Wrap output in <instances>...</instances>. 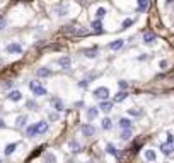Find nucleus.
Segmentation results:
<instances>
[{
	"label": "nucleus",
	"instance_id": "obj_1",
	"mask_svg": "<svg viewBox=\"0 0 174 163\" xmlns=\"http://www.w3.org/2000/svg\"><path fill=\"white\" fill-rule=\"evenodd\" d=\"M29 88H31V92L36 95V97H43V95H46L48 92H46V88H44L39 82H36V80H33V82H29Z\"/></svg>",
	"mask_w": 174,
	"mask_h": 163
},
{
	"label": "nucleus",
	"instance_id": "obj_2",
	"mask_svg": "<svg viewBox=\"0 0 174 163\" xmlns=\"http://www.w3.org/2000/svg\"><path fill=\"white\" fill-rule=\"evenodd\" d=\"M61 32L65 34H74V36H87V31L85 29H78V27H72V26H67L61 29Z\"/></svg>",
	"mask_w": 174,
	"mask_h": 163
},
{
	"label": "nucleus",
	"instance_id": "obj_3",
	"mask_svg": "<svg viewBox=\"0 0 174 163\" xmlns=\"http://www.w3.org/2000/svg\"><path fill=\"white\" fill-rule=\"evenodd\" d=\"M94 97L99 100H108L109 99V88L108 87H99L94 90Z\"/></svg>",
	"mask_w": 174,
	"mask_h": 163
},
{
	"label": "nucleus",
	"instance_id": "obj_4",
	"mask_svg": "<svg viewBox=\"0 0 174 163\" xmlns=\"http://www.w3.org/2000/svg\"><path fill=\"white\" fill-rule=\"evenodd\" d=\"M82 134L85 138H92L94 134H96V128H94L92 124H84L82 126Z\"/></svg>",
	"mask_w": 174,
	"mask_h": 163
},
{
	"label": "nucleus",
	"instance_id": "obj_5",
	"mask_svg": "<svg viewBox=\"0 0 174 163\" xmlns=\"http://www.w3.org/2000/svg\"><path fill=\"white\" fill-rule=\"evenodd\" d=\"M5 49H7V53H10V55H19V53H22V46L17 43H10Z\"/></svg>",
	"mask_w": 174,
	"mask_h": 163
},
{
	"label": "nucleus",
	"instance_id": "obj_6",
	"mask_svg": "<svg viewBox=\"0 0 174 163\" xmlns=\"http://www.w3.org/2000/svg\"><path fill=\"white\" fill-rule=\"evenodd\" d=\"M58 65H60L63 70H68L72 66V60H70V56H60L58 58Z\"/></svg>",
	"mask_w": 174,
	"mask_h": 163
},
{
	"label": "nucleus",
	"instance_id": "obj_7",
	"mask_svg": "<svg viewBox=\"0 0 174 163\" xmlns=\"http://www.w3.org/2000/svg\"><path fill=\"white\" fill-rule=\"evenodd\" d=\"M99 111H103V112H111L113 111V102H109V100H101V104H99Z\"/></svg>",
	"mask_w": 174,
	"mask_h": 163
},
{
	"label": "nucleus",
	"instance_id": "obj_8",
	"mask_svg": "<svg viewBox=\"0 0 174 163\" xmlns=\"http://www.w3.org/2000/svg\"><path fill=\"white\" fill-rule=\"evenodd\" d=\"M48 131V122L46 121H39V122H36V133L38 134H44Z\"/></svg>",
	"mask_w": 174,
	"mask_h": 163
},
{
	"label": "nucleus",
	"instance_id": "obj_9",
	"mask_svg": "<svg viewBox=\"0 0 174 163\" xmlns=\"http://www.w3.org/2000/svg\"><path fill=\"white\" fill-rule=\"evenodd\" d=\"M7 97H9V100H12V102H19V100H22V94L19 90H10Z\"/></svg>",
	"mask_w": 174,
	"mask_h": 163
},
{
	"label": "nucleus",
	"instance_id": "obj_10",
	"mask_svg": "<svg viewBox=\"0 0 174 163\" xmlns=\"http://www.w3.org/2000/svg\"><path fill=\"white\" fill-rule=\"evenodd\" d=\"M144 43H145V44L155 43V34H154L152 31H147V32H144Z\"/></svg>",
	"mask_w": 174,
	"mask_h": 163
},
{
	"label": "nucleus",
	"instance_id": "obj_11",
	"mask_svg": "<svg viewBox=\"0 0 174 163\" xmlns=\"http://www.w3.org/2000/svg\"><path fill=\"white\" fill-rule=\"evenodd\" d=\"M36 75H38L39 78H44V77H50L51 75V70L46 68V66H41V68L36 70Z\"/></svg>",
	"mask_w": 174,
	"mask_h": 163
},
{
	"label": "nucleus",
	"instance_id": "obj_12",
	"mask_svg": "<svg viewBox=\"0 0 174 163\" xmlns=\"http://www.w3.org/2000/svg\"><path fill=\"white\" fill-rule=\"evenodd\" d=\"M123 44H125L123 39H116V41H113V43H109V49L118 51V49H121V48H123Z\"/></svg>",
	"mask_w": 174,
	"mask_h": 163
},
{
	"label": "nucleus",
	"instance_id": "obj_13",
	"mask_svg": "<svg viewBox=\"0 0 174 163\" xmlns=\"http://www.w3.org/2000/svg\"><path fill=\"white\" fill-rule=\"evenodd\" d=\"M161 151L164 155H171L174 151V145L172 143H164V145H161Z\"/></svg>",
	"mask_w": 174,
	"mask_h": 163
},
{
	"label": "nucleus",
	"instance_id": "obj_14",
	"mask_svg": "<svg viewBox=\"0 0 174 163\" xmlns=\"http://www.w3.org/2000/svg\"><path fill=\"white\" fill-rule=\"evenodd\" d=\"M118 124H120L121 129H131V119H128V117H121Z\"/></svg>",
	"mask_w": 174,
	"mask_h": 163
},
{
	"label": "nucleus",
	"instance_id": "obj_15",
	"mask_svg": "<svg viewBox=\"0 0 174 163\" xmlns=\"http://www.w3.org/2000/svg\"><path fill=\"white\" fill-rule=\"evenodd\" d=\"M51 104H53V107H55V111H57V112H61V111H63V102H61L60 99L53 97V99H51Z\"/></svg>",
	"mask_w": 174,
	"mask_h": 163
},
{
	"label": "nucleus",
	"instance_id": "obj_16",
	"mask_svg": "<svg viewBox=\"0 0 174 163\" xmlns=\"http://www.w3.org/2000/svg\"><path fill=\"white\" fill-rule=\"evenodd\" d=\"M106 153L113 155V156H118V155H120V153H118V148L113 145V143H108V145H106Z\"/></svg>",
	"mask_w": 174,
	"mask_h": 163
},
{
	"label": "nucleus",
	"instance_id": "obj_17",
	"mask_svg": "<svg viewBox=\"0 0 174 163\" xmlns=\"http://www.w3.org/2000/svg\"><path fill=\"white\" fill-rule=\"evenodd\" d=\"M97 114H99V109H96V107L87 109V119L89 121H94L97 117Z\"/></svg>",
	"mask_w": 174,
	"mask_h": 163
},
{
	"label": "nucleus",
	"instance_id": "obj_18",
	"mask_svg": "<svg viewBox=\"0 0 174 163\" xmlns=\"http://www.w3.org/2000/svg\"><path fill=\"white\" fill-rule=\"evenodd\" d=\"M148 9V0H138L137 2V10L138 12H145Z\"/></svg>",
	"mask_w": 174,
	"mask_h": 163
},
{
	"label": "nucleus",
	"instance_id": "obj_19",
	"mask_svg": "<svg viewBox=\"0 0 174 163\" xmlns=\"http://www.w3.org/2000/svg\"><path fill=\"white\" fill-rule=\"evenodd\" d=\"M157 158V153L154 150H145V160L147 161H155Z\"/></svg>",
	"mask_w": 174,
	"mask_h": 163
},
{
	"label": "nucleus",
	"instance_id": "obj_20",
	"mask_svg": "<svg viewBox=\"0 0 174 163\" xmlns=\"http://www.w3.org/2000/svg\"><path fill=\"white\" fill-rule=\"evenodd\" d=\"M91 27L94 29V32H97V34H103V22H101V21H94Z\"/></svg>",
	"mask_w": 174,
	"mask_h": 163
},
{
	"label": "nucleus",
	"instance_id": "obj_21",
	"mask_svg": "<svg viewBox=\"0 0 174 163\" xmlns=\"http://www.w3.org/2000/svg\"><path fill=\"white\" fill-rule=\"evenodd\" d=\"M126 97H128V92H125V90H121V92H118L116 95H114V102H123V100L126 99Z\"/></svg>",
	"mask_w": 174,
	"mask_h": 163
},
{
	"label": "nucleus",
	"instance_id": "obj_22",
	"mask_svg": "<svg viewBox=\"0 0 174 163\" xmlns=\"http://www.w3.org/2000/svg\"><path fill=\"white\" fill-rule=\"evenodd\" d=\"M26 122H27V116H19L17 121H16V126H17V128H24Z\"/></svg>",
	"mask_w": 174,
	"mask_h": 163
},
{
	"label": "nucleus",
	"instance_id": "obj_23",
	"mask_svg": "<svg viewBox=\"0 0 174 163\" xmlns=\"http://www.w3.org/2000/svg\"><path fill=\"white\" fill-rule=\"evenodd\" d=\"M55 12H57L58 15H65V14L68 12V9H67V5H57V7H55Z\"/></svg>",
	"mask_w": 174,
	"mask_h": 163
},
{
	"label": "nucleus",
	"instance_id": "obj_24",
	"mask_svg": "<svg viewBox=\"0 0 174 163\" xmlns=\"http://www.w3.org/2000/svg\"><path fill=\"white\" fill-rule=\"evenodd\" d=\"M16 148H17V143H10V145L5 146V155H12L14 151H16Z\"/></svg>",
	"mask_w": 174,
	"mask_h": 163
},
{
	"label": "nucleus",
	"instance_id": "obj_25",
	"mask_svg": "<svg viewBox=\"0 0 174 163\" xmlns=\"http://www.w3.org/2000/svg\"><path fill=\"white\" fill-rule=\"evenodd\" d=\"M70 150H72V153H78V151H80V145H78L75 139H72V141H70Z\"/></svg>",
	"mask_w": 174,
	"mask_h": 163
},
{
	"label": "nucleus",
	"instance_id": "obj_26",
	"mask_svg": "<svg viewBox=\"0 0 174 163\" xmlns=\"http://www.w3.org/2000/svg\"><path fill=\"white\" fill-rule=\"evenodd\" d=\"M111 128H113V121L109 119V117H104V119H103V129L108 131V129H111Z\"/></svg>",
	"mask_w": 174,
	"mask_h": 163
},
{
	"label": "nucleus",
	"instance_id": "obj_27",
	"mask_svg": "<svg viewBox=\"0 0 174 163\" xmlns=\"http://www.w3.org/2000/svg\"><path fill=\"white\" fill-rule=\"evenodd\" d=\"M44 163H57V156L53 153H46L44 155Z\"/></svg>",
	"mask_w": 174,
	"mask_h": 163
},
{
	"label": "nucleus",
	"instance_id": "obj_28",
	"mask_svg": "<svg viewBox=\"0 0 174 163\" xmlns=\"http://www.w3.org/2000/svg\"><path fill=\"white\" fill-rule=\"evenodd\" d=\"M26 134H27V136H29V138H34L36 134H38V133H36V124L29 126V128L26 129Z\"/></svg>",
	"mask_w": 174,
	"mask_h": 163
},
{
	"label": "nucleus",
	"instance_id": "obj_29",
	"mask_svg": "<svg viewBox=\"0 0 174 163\" xmlns=\"http://www.w3.org/2000/svg\"><path fill=\"white\" fill-rule=\"evenodd\" d=\"M84 55H85L87 58H96V56H97V49H96V48H94V49H85Z\"/></svg>",
	"mask_w": 174,
	"mask_h": 163
},
{
	"label": "nucleus",
	"instance_id": "obj_30",
	"mask_svg": "<svg viewBox=\"0 0 174 163\" xmlns=\"http://www.w3.org/2000/svg\"><path fill=\"white\" fill-rule=\"evenodd\" d=\"M106 15V9L104 7H99V9L96 10V17H97V21H101V19Z\"/></svg>",
	"mask_w": 174,
	"mask_h": 163
},
{
	"label": "nucleus",
	"instance_id": "obj_31",
	"mask_svg": "<svg viewBox=\"0 0 174 163\" xmlns=\"http://www.w3.org/2000/svg\"><path fill=\"white\" fill-rule=\"evenodd\" d=\"M128 114H130V116H144V111H142V109H128Z\"/></svg>",
	"mask_w": 174,
	"mask_h": 163
},
{
	"label": "nucleus",
	"instance_id": "obj_32",
	"mask_svg": "<svg viewBox=\"0 0 174 163\" xmlns=\"http://www.w3.org/2000/svg\"><path fill=\"white\" fill-rule=\"evenodd\" d=\"M26 107L31 109V111H36V109H38V104H36L34 100H27V102H26Z\"/></svg>",
	"mask_w": 174,
	"mask_h": 163
},
{
	"label": "nucleus",
	"instance_id": "obj_33",
	"mask_svg": "<svg viewBox=\"0 0 174 163\" xmlns=\"http://www.w3.org/2000/svg\"><path fill=\"white\" fill-rule=\"evenodd\" d=\"M130 138H131V129H123L121 139H130Z\"/></svg>",
	"mask_w": 174,
	"mask_h": 163
},
{
	"label": "nucleus",
	"instance_id": "obj_34",
	"mask_svg": "<svg viewBox=\"0 0 174 163\" xmlns=\"http://www.w3.org/2000/svg\"><path fill=\"white\" fill-rule=\"evenodd\" d=\"M131 24H133V21H131V19H125V21H123V24H121V29H126V27H130Z\"/></svg>",
	"mask_w": 174,
	"mask_h": 163
},
{
	"label": "nucleus",
	"instance_id": "obj_35",
	"mask_svg": "<svg viewBox=\"0 0 174 163\" xmlns=\"http://www.w3.org/2000/svg\"><path fill=\"white\" fill-rule=\"evenodd\" d=\"M12 85H14V82L7 80V82H4V83H2V88H5V90H9V88H12Z\"/></svg>",
	"mask_w": 174,
	"mask_h": 163
},
{
	"label": "nucleus",
	"instance_id": "obj_36",
	"mask_svg": "<svg viewBox=\"0 0 174 163\" xmlns=\"http://www.w3.org/2000/svg\"><path fill=\"white\" fill-rule=\"evenodd\" d=\"M118 85H120V88H121V90H125V88H128V82L120 80V82H118Z\"/></svg>",
	"mask_w": 174,
	"mask_h": 163
},
{
	"label": "nucleus",
	"instance_id": "obj_37",
	"mask_svg": "<svg viewBox=\"0 0 174 163\" xmlns=\"http://www.w3.org/2000/svg\"><path fill=\"white\" fill-rule=\"evenodd\" d=\"M5 26H7V19H5V17H0V31L5 29Z\"/></svg>",
	"mask_w": 174,
	"mask_h": 163
},
{
	"label": "nucleus",
	"instance_id": "obj_38",
	"mask_svg": "<svg viewBox=\"0 0 174 163\" xmlns=\"http://www.w3.org/2000/svg\"><path fill=\"white\" fill-rule=\"evenodd\" d=\"M87 85H89V82H87V80L78 82V87H80V88H87Z\"/></svg>",
	"mask_w": 174,
	"mask_h": 163
},
{
	"label": "nucleus",
	"instance_id": "obj_39",
	"mask_svg": "<svg viewBox=\"0 0 174 163\" xmlns=\"http://www.w3.org/2000/svg\"><path fill=\"white\" fill-rule=\"evenodd\" d=\"M172 141H174V136L169 133V134H167V143H172Z\"/></svg>",
	"mask_w": 174,
	"mask_h": 163
},
{
	"label": "nucleus",
	"instance_id": "obj_40",
	"mask_svg": "<svg viewBox=\"0 0 174 163\" xmlns=\"http://www.w3.org/2000/svg\"><path fill=\"white\" fill-rule=\"evenodd\" d=\"M161 68H167V61H165V60L161 61Z\"/></svg>",
	"mask_w": 174,
	"mask_h": 163
},
{
	"label": "nucleus",
	"instance_id": "obj_41",
	"mask_svg": "<svg viewBox=\"0 0 174 163\" xmlns=\"http://www.w3.org/2000/svg\"><path fill=\"white\" fill-rule=\"evenodd\" d=\"M5 128V122H4V119H0V129H4Z\"/></svg>",
	"mask_w": 174,
	"mask_h": 163
},
{
	"label": "nucleus",
	"instance_id": "obj_42",
	"mask_svg": "<svg viewBox=\"0 0 174 163\" xmlns=\"http://www.w3.org/2000/svg\"><path fill=\"white\" fill-rule=\"evenodd\" d=\"M165 2H167V4H174V0H165Z\"/></svg>",
	"mask_w": 174,
	"mask_h": 163
},
{
	"label": "nucleus",
	"instance_id": "obj_43",
	"mask_svg": "<svg viewBox=\"0 0 174 163\" xmlns=\"http://www.w3.org/2000/svg\"><path fill=\"white\" fill-rule=\"evenodd\" d=\"M0 163H2V160H0Z\"/></svg>",
	"mask_w": 174,
	"mask_h": 163
},
{
	"label": "nucleus",
	"instance_id": "obj_44",
	"mask_svg": "<svg viewBox=\"0 0 174 163\" xmlns=\"http://www.w3.org/2000/svg\"><path fill=\"white\" fill-rule=\"evenodd\" d=\"M87 163H91V161H87Z\"/></svg>",
	"mask_w": 174,
	"mask_h": 163
}]
</instances>
